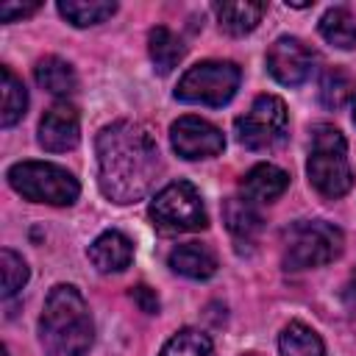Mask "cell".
Returning <instances> with one entry per match:
<instances>
[{
	"instance_id": "obj_1",
	"label": "cell",
	"mask_w": 356,
	"mask_h": 356,
	"mask_svg": "<svg viewBox=\"0 0 356 356\" xmlns=\"http://www.w3.org/2000/svg\"><path fill=\"white\" fill-rule=\"evenodd\" d=\"M97 184L114 203L145 197L161 170L159 145L142 122L117 120L97 134Z\"/></svg>"
},
{
	"instance_id": "obj_2",
	"label": "cell",
	"mask_w": 356,
	"mask_h": 356,
	"mask_svg": "<svg viewBox=\"0 0 356 356\" xmlns=\"http://www.w3.org/2000/svg\"><path fill=\"white\" fill-rule=\"evenodd\" d=\"M39 339L50 356H86L95 325L83 295L72 284H56L39 317Z\"/></svg>"
},
{
	"instance_id": "obj_3",
	"label": "cell",
	"mask_w": 356,
	"mask_h": 356,
	"mask_svg": "<svg viewBox=\"0 0 356 356\" xmlns=\"http://www.w3.org/2000/svg\"><path fill=\"white\" fill-rule=\"evenodd\" d=\"M306 175L323 197H342L345 192H350L353 170L348 164V142L339 128L328 122H317L312 128Z\"/></svg>"
},
{
	"instance_id": "obj_4",
	"label": "cell",
	"mask_w": 356,
	"mask_h": 356,
	"mask_svg": "<svg viewBox=\"0 0 356 356\" xmlns=\"http://www.w3.org/2000/svg\"><path fill=\"white\" fill-rule=\"evenodd\" d=\"M8 184L31 203L72 206L81 195L78 178L50 161H17L14 167H8Z\"/></svg>"
},
{
	"instance_id": "obj_5",
	"label": "cell",
	"mask_w": 356,
	"mask_h": 356,
	"mask_svg": "<svg viewBox=\"0 0 356 356\" xmlns=\"http://www.w3.org/2000/svg\"><path fill=\"white\" fill-rule=\"evenodd\" d=\"M147 217L161 234H186L209 225V214L200 192L189 181L167 184L147 206Z\"/></svg>"
},
{
	"instance_id": "obj_6",
	"label": "cell",
	"mask_w": 356,
	"mask_h": 356,
	"mask_svg": "<svg viewBox=\"0 0 356 356\" xmlns=\"http://www.w3.org/2000/svg\"><path fill=\"white\" fill-rule=\"evenodd\" d=\"M345 236L337 225L325 220H306L298 222L289 231L286 250H284V267L286 270H312L334 261L342 253Z\"/></svg>"
},
{
	"instance_id": "obj_7",
	"label": "cell",
	"mask_w": 356,
	"mask_h": 356,
	"mask_svg": "<svg viewBox=\"0 0 356 356\" xmlns=\"http://www.w3.org/2000/svg\"><path fill=\"white\" fill-rule=\"evenodd\" d=\"M239 78L242 75L234 61H200L181 75L175 86V97L184 103H200L217 108L236 95Z\"/></svg>"
},
{
	"instance_id": "obj_8",
	"label": "cell",
	"mask_w": 356,
	"mask_h": 356,
	"mask_svg": "<svg viewBox=\"0 0 356 356\" xmlns=\"http://www.w3.org/2000/svg\"><path fill=\"white\" fill-rule=\"evenodd\" d=\"M286 125H289L286 106L275 95H259L253 100V106L242 117H236V122H234L236 139L248 150H270V147H275L286 136Z\"/></svg>"
},
{
	"instance_id": "obj_9",
	"label": "cell",
	"mask_w": 356,
	"mask_h": 356,
	"mask_svg": "<svg viewBox=\"0 0 356 356\" xmlns=\"http://www.w3.org/2000/svg\"><path fill=\"white\" fill-rule=\"evenodd\" d=\"M170 142L181 159H211L222 153L225 136L217 125L200 120V117H178L170 125Z\"/></svg>"
},
{
	"instance_id": "obj_10",
	"label": "cell",
	"mask_w": 356,
	"mask_h": 356,
	"mask_svg": "<svg viewBox=\"0 0 356 356\" xmlns=\"http://www.w3.org/2000/svg\"><path fill=\"white\" fill-rule=\"evenodd\" d=\"M312 50L295 36H281L267 50V72L284 86H300L312 75Z\"/></svg>"
},
{
	"instance_id": "obj_11",
	"label": "cell",
	"mask_w": 356,
	"mask_h": 356,
	"mask_svg": "<svg viewBox=\"0 0 356 356\" xmlns=\"http://www.w3.org/2000/svg\"><path fill=\"white\" fill-rule=\"evenodd\" d=\"M81 139V120L70 103H56L39 122V145L47 153H67Z\"/></svg>"
},
{
	"instance_id": "obj_12",
	"label": "cell",
	"mask_w": 356,
	"mask_h": 356,
	"mask_svg": "<svg viewBox=\"0 0 356 356\" xmlns=\"http://www.w3.org/2000/svg\"><path fill=\"white\" fill-rule=\"evenodd\" d=\"M286 186H289V175H286L281 167L267 164V161L250 167V170L242 175V181H239L242 197L250 200L253 206H256V203H273L275 197H281V195L286 192Z\"/></svg>"
},
{
	"instance_id": "obj_13",
	"label": "cell",
	"mask_w": 356,
	"mask_h": 356,
	"mask_svg": "<svg viewBox=\"0 0 356 356\" xmlns=\"http://www.w3.org/2000/svg\"><path fill=\"white\" fill-rule=\"evenodd\" d=\"M134 259V242L120 231H103L89 245V261L100 273H120Z\"/></svg>"
},
{
	"instance_id": "obj_14",
	"label": "cell",
	"mask_w": 356,
	"mask_h": 356,
	"mask_svg": "<svg viewBox=\"0 0 356 356\" xmlns=\"http://www.w3.org/2000/svg\"><path fill=\"white\" fill-rule=\"evenodd\" d=\"M167 261H170L172 273L184 275V278H195V281H206L217 273V256L200 242H186V245L172 248Z\"/></svg>"
},
{
	"instance_id": "obj_15",
	"label": "cell",
	"mask_w": 356,
	"mask_h": 356,
	"mask_svg": "<svg viewBox=\"0 0 356 356\" xmlns=\"http://www.w3.org/2000/svg\"><path fill=\"white\" fill-rule=\"evenodd\" d=\"M214 14H217V22L222 31L234 33V36H242V33H250L261 17L267 14V6L264 3H214Z\"/></svg>"
},
{
	"instance_id": "obj_16",
	"label": "cell",
	"mask_w": 356,
	"mask_h": 356,
	"mask_svg": "<svg viewBox=\"0 0 356 356\" xmlns=\"http://www.w3.org/2000/svg\"><path fill=\"white\" fill-rule=\"evenodd\" d=\"M33 78L42 89H47L50 95H72L75 86H78V78H75V70L58 58V56H44L36 61L33 67Z\"/></svg>"
},
{
	"instance_id": "obj_17",
	"label": "cell",
	"mask_w": 356,
	"mask_h": 356,
	"mask_svg": "<svg viewBox=\"0 0 356 356\" xmlns=\"http://www.w3.org/2000/svg\"><path fill=\"white\" fill-rule=\"evenodd\" d=\"M147 53H150V61L153 67L167 75L172 72V67H178V61L184 58V42L164 25H156L150 33H147Z\"/></svg>"
},
{
	"instance_id": "obj_18",
	"label": "cell",
	"mask_w": 356,
	"mask_h": 356,
	"mask_svg": "<svg viewBox=\"0 0 356 356\" xmlns=\"http://www.w3.org/2000/svg\"><path fill=\"white\" fill-rule=\"evenodd\" d=\"M278 350H281V356H323L325 345L314 328L292 320L278 334Z\"/></svg>"
},
{
	"instance_id": "obj_19",
	"label": "cell",
	"mask_w": 356,
	"mask_h": 356,
	"mask_svg": "<svg viewBox=\"0 0 356 356\" xmlns=\"http://www.w3.org/2000/svg\"><path fill=\"white\" fill-rule=\"evenodd\" d=\"M320 33L328 44L350 50L356 47V17L345 6H334L320 17Z\"/></svg>"
},
{
	"instance_id": "obj_20",
	"label": "cell",
	"mask_w": 356,
	"mask_h": 356,
	"mask_svg": "<svg viewBox=\"0 0 356 356\" xmlns=\"http://www.w3.org/2000/svg\"><path fill=\"white\" fill-rule=\"evenodd\" d=\"M117 11V3H103V0H61L58 3V14L72 22L75 28H89L97 25L103 19H108Z\"/></svg>"
},
{
	"instance_id": "obj_21",
	"label": "cell",
	"mask_w": 356,
	"mask_h": 356,
	"mask_svg": "<svg viewBox=\"0 0 356 356\" xmlns=\"http://www.w3.org/2000/svg\"><path fill=\"white\" fill-rule=\"evenodd\" d=\"M222 220H225L228 231H231L234 236H239V239H250V236L259 234V228H261V217H259L256 206H253L250 200H245V197H231V200H225V206H222Z\"/></svg>"
},
{
	"instance_id": "obj_22",
	"label": "cell",
	"mask_w": 356,
	"mask_h": 356,
	"mask_svg": "<svg viewBox=\"0 0 356 356\" xmlns=\"http://www.w3.org/2000/svg\"><path fill=\"white\" fill-rule=\"evenodd\" d=\"M3 103H0V125L3 128H11L22 120L25 108H28V92L22 86V81L8 70L3 67Z\"/></svg>"
},
{
	"instance_id": "obj_23",
	"label": "cell",
	"mask_w": 356,
	"mask_h": 356,
	"mask_svg": "<svg viewBox=\"0 0 356 356\" xmlns=\"http://www.w3.org/2000/svg\"><path fill=\"white\" fill-rule=\"evenodd\" d=\"M159 356H214L211 339L197 328H181L167 339Z\"/></svg>"
},
{
	"instance_id": "obj_24",
	"label": "cell",
	"mask_w": 356,
	"mask_h": 356,
	"mask_svg": "<svg viewBox=\"0 0 356 356\" xmlns=\"http://www.w3.org/2000/svg\"><path fill=\"white\" fill-rule=\"evenodd\" d=\"M353 95H356L353 78L342 67H334V70H328L323 75V81H320V100H323L325 108H342Z\"/></svg>"
},
{
	"instance_id": "obj_25",
	"label": "cell",
	"mask_w": 356,
	"mask_h": 356,
	"mask_svg": "<svg viewBox=\"0 0 356 356\" xmlns=\"http://www.w3.org/2000/svg\"><path fill=\"white\" fill-rule=\"evenodd\" d=\"M0 270H3V298L17 295L28 281V264L19 253L3 248L0 250Z\"/></svg>"
},
{
	"instance_id": "obj_26",
	"label": "cell",
	"mask_w": 356,
	"mask_h": 356,
	"mask_svg": "<svg viewBox=\"0 0 356 356\" xmlns=\"http://www.w3.org/2000/svg\"><path fill=\"white\" fill-rule=\"evenodd\" d=\"M131 298H134V303H136L142 312H147V314H156V312H159V298H156V292H153L150 286H145V284L134 286V289H131Z\"/></svg>"
},
{
	"instance_id": "obj_27",
	"label": "cell",
	"mask_w": 356,
	"mask_h": 356,
	"mask_svg": "<svg viewBox=\"0 0 356 356\" xmlns=\"http://www.w3.org/2000/svg\"><path fill=\"white\" fill-rule=\"evenodd\" d=\"M39 8V3H3L0 6V19L3 22H14L22 17H31Z\"/></svg>"
},
{
	"instance_id": "obj_28",
	"label": "cell",
	"mask_w": 356,
	"mask_h": 356,
	"mask_svg": "<svg viewBox=\"0 0 356 356\" xmlns=\"http://www.w3.org/2000/svg\"><path fill=\"white\" fill-rule=\"evenodd\" d=\"M342 295H345V300H348L350 306H356V273H353L350 281L345 284V292H342Z\"/></svg>"
},
{
	"instance_id": "obj_29",
	"label": "cell",
	"mask_w": 356,
	"mask_h": 356,
	"mask_svg": "<svg viewBox=\"0 0 356 356\" xmlns=\"http://www.w3.org/2000/svg\"><path fill=\"white\" fill-rule=\"evenodd\" d=\"M353 125H356V95H353Z\"/></svg>"
},
{
	"instance_id": "obj_30",
	"label": "cell",
	"mask_w": 356,
	"mask_h": 356,
	"mask_svg": "<svg viewBox=\"0 0 356 356\" xmlns=\"http://www.w3.org/2000/svg\"><path fill=\"white\" fill-rule=\"evenodd\" d=\"M3 356H8V350H6V348H3Z\"/></svg>"
}]
</instances>
